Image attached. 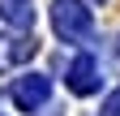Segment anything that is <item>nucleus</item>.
<instances>
[{
  "label": "nucleus",
  "mask_w": 120,
  "mask_h": 116,
  "mask_svg": "<svg viewBox=\"0 0 120 116\" xmlns=\"http://www.w3.org/2000/svg\"><path fill=\"white\" fill-rule=\"evenodd\" d=\"M13 103L17 108H26V112H34V108H43L47 103V95H52V82L43 77V73H26V77H17L13 82Z\"/></svg>",
  "instance_id": "f03ea898"
},
{
  "label": "nucleus",
  "mask_w": 120,
  "mask_h": 116,
  "mask_svg": "<svg viewBox=\"0 0 120 116\" xmlns=\"http://www.w3.org/2000/svg\"><path fill=\"white\" fill-rule=\"evenodd\" d=\"M99 60L94 56H77V60L69 65V86H73V95H94L99 90Z\"/></svg>",
  "instance_id": "7ed1b4c3"
},
{
  "label": "nucleus",
  "mask_w": 120,
  "mask_h": 116,
  "mask_svg": "<svg viewBox=\"0 0 120 116\" xmlns=\"http://www.w3.org/2000/svg\"><path fill=\"white\" fill-rule=\"evenodd\" d=\"M99 116H120V90H112L107 95V103H103V112Z\"/></svg>",
  "instance_id": "39448f33"
},
{
  "label": "nucleus",
  "mask_w": 120,
  "mask_h": 116,
  "mask_svg": "<svg viewBox=\"0 0 120 116\" xmlns=\"http://www.w3.org/2000/svg\"><path fill=\"white\" fill-rule=\"evenodd\" d=\"M0 17H4L9 26H22V30H30V26H34V13L22 9V4H4V9H0Z\"/></svg>",
  "instance_id": "20e7f679"
},
{
  "label": "nucleus",
  "mask_w": 120,
  "mask_h": 116,
  "mask_svg": "<svg viewBox=\"0 0 120 116\" xmlns=\"http://www.w3.org/2000/svg\"><path fill=\"white\" fill-rule=\"evenodd\" d=\"M52 26H56V35L64 43H77V39L90 35L94 17H90V9L77 4V0H56V4H52Z\"/></svg>",
  "instance_id": "f257e3e1"
}]
</instances>
